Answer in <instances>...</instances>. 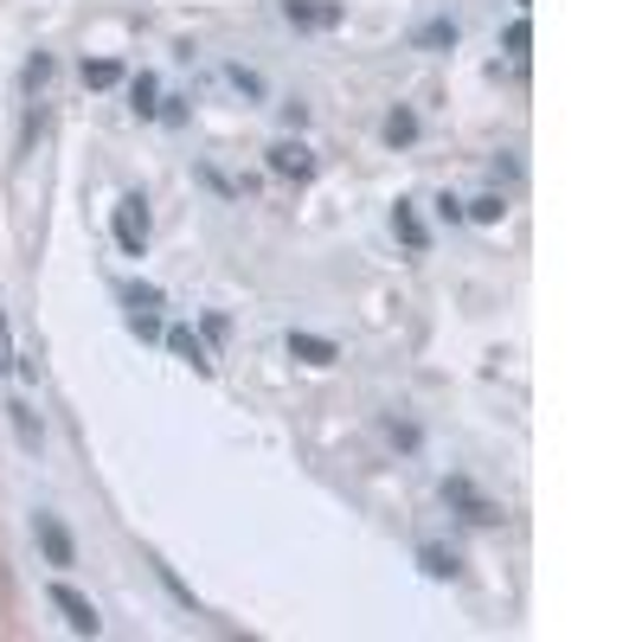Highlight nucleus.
Wrapping results in <instances>:
<instances>
[{"label": "nucleus", "mask_w": 642, "mask_h": 642, "mask_svg": "<svg viewBox=\"0 0 642 642\" xmlns=\"http://www.w3.org/2000/svg\"><path fill=\"white\" fill-rule=\"evenodd\" d=\"M232 84H238L245 97H264V84H257V71H245V65H232Z\"/></svg>", "instance_id": "nucleus-18"}, {"label": "nucleus", "mask_w": 642, "mask_h": 642, "mask_svg": "<svg viewBox=\"0 0 642 642\" xmlns=\"http://www.w3.org/2000/svg\"><path fill=\"white\" fill-rule=\"evenodd\" d=\"M290 20L308 26V20H335V13H328V7H308V0H290Z\"/></svg>", "instance_id": "nucleus-17"}, {"label": "nucleus", "mask_w": 642, "mask_h": 642, "mask_svg": "<svg viewBox=\"0 0 642 642\" xmlns=\"http://www.w3.org/2000/svg\"><path fill=\"white\" fill-rule=\"evenodd\" d=\"M424 46H456V26H424Z\"/></svg>", "instance_id": "nucleus-19"}, {"label": "nucleus", "mask_w": 642, "mask_h": 642, "mask_svg": "<svg viewBox=\"0 0 642 642\" xmlns=\"http://www.w3.org/2000/svg\"><path fill=\"white\" fill-rule=\"evenodd\" d=\"M393 225H398V238H405V245H411V250H424V245H431V238H424V225H418V212H411V206H405V199H398Z\"/></svg>", "instance_id": "nucleus-9"}, {"label": "nucleus", "mask_w": 642, "mask_h": 642, "mask_svg": "<svg viewBox=\"0 0 642 642\" xmlns=\"http://www.w3.org/2000/svg\"><path fill=\"white\" fill-rule=\"evenodd\" d=\"M51 604L65 610V623H71L78 637H97V630H103L97 604H91V597H78V592H71V585H51Z\"/></svg>", "instance_id": "nucleus-3"}, {"label": "nucleus", "mask_w": 642, "mask_h": 642, "mask_svg": "<svg viewBox=\"0 0 642 642\" xmlns=\"http://www.w3.org/2000/svg\"><path fill=\"white\" fill-rule=\"evenodd\" d=\"M270 174H290V180H308V174H315V154L302 149V142H277V149H270Z\"/></svg>", "instance_id": "nucleus-4"}, {"label": "nucleus", "mask_w": 642, "mask_h": 642, "mask_svg": "<svg viewBox=\"0 0 642 642\" xmlns=\"http://www.w3.org/2000/svg\"><path fill=\"white\" fill-rule=\"evenodd\" d=\"M167 347H174V353H180L194 373H212V360H206V347L194 341V328H167Z\"/></svg>", "instance_id": "nucleus-7"}, {"label": "nucleus", "mask_w": 642, "mask_h": 642, "mask_svg": "<svg viewBox=\"0 0 642 642\" xmlns=\"http://www.w3.org/2000/svg\"><path fill=\"white\" fill-rule=\"evenodd\" d=\"M501 46L514 51V58H527V51H534V20H527V13H521V20H514V26H507V33H501Z\"/></svg>", "instance_id": "nucleus-11"}, {"label": "nucleus", "mask_w": 642, "mask_h": 642, "mask_svg": "<svg viewBox=\"0 0 642 642\" xmlns=\"http://www.w3.org/2000/svg\"><path fill=\"white\" fill-rule=\"evenodd\" d=\"M463 212H469V219H482V225H494V219L507 212V199H501V194H482V199H469Z\"/></svg>", "instance_id": "nucleus-13"}, {"label": "nucleus", "mask_w": 642, "mask_h": 642, "mask_svg": "<svg viewBox=\"0 0 642 642\" xmlns=\"http://www.w3.org/2000/svg\"><path fill=\"white\" fill-rule=\"evenodd\" d=\"M418 559H424V572H431V579H456V552H444V546H424Z\"/></svg>", "instance_id": "nucleus-12"}, {"label": "nucleus", "mask_w": 642, "mask_h": 642, "mask_svg": "<svg viewBox=\"0 0 642 642\" xmlns=\"http://www.w3.org/2000/svg\"><path fill=\"white\" fill-rule=\"evenodd\" d=\"M290 353L315 360V366H328V360H335V341H322V335H290Z\"/></svg>", "instance_id": "nucleus-8"}, {"label": "nucleus", "mask_w": 642, "mask_h": 642, "mask_svg": "<svg viewBox=\"0 0 642 642\" xmlns=\"http://www.w3.org/2000/svg\"><path fill=\"white\" fill-rule=\"evenodd\" d=\"M116 245H122V257H142V245H149V206L136 194L116 206Z\"/></svg>", "instance_id": "nucleus-1"}, {"label": "nucleus", "mask_w": 642, "mask_h": 642, "mask_svg": "<svg viewBox=\"0 0 642 642\" xmlns=\"http://www.w3.org/2000/svg\"><path fill=\"white\" fill-rule=\"evenodd\" d=\"M0 373H20V360H13V328H7V315H0Z\"/></svg>", "instance_id": "nucleus-15"}, {"label": "nucleus", "mask_w": 642, "mask_h": 642, "mask_svg": "<svg viewBox=\"0 0 642 642\" xmlns=\"http://www.w3.org/2000/svg\"><path fill=\"white\" fill-rule=\"evenodd\" d=\"M129 97H136L142 116H154V78H136V84H129Z\"/></svg>", "instance_id": "nucleus-16"}, {"label": "nucleus", "mask_w": 642, "mask_h": 642, "mask_svg": "<svg viewBox=\"0 0 642 642\" xmlns=\"http://www.w3.org/2000/svg\"><path fill=\"white\" fill-rule=\"evenodd\" d=\"M386 142H393V149L418 142V116H411V109H393V116H386Z\"/></svg>", "instance_id": "nucleus-10"}, {"label": "nucleus", "mask_w": 642, "mask_h": 642, "mask_svg": "<svg viewBox=\"0 0 642 642\" xmlns=\"http://www.w3.org/2000/svg\"><path fill=\"white\" fill-rule=\"evenodd\" d=\"M116 78H122V65H109V58H97V65H84V84H91V91H109Z\"/></svg>", "instance_id": "nucleus-14"}, {"label": "nucleus", "mask_w": 642, "mask_h": 642, "mask_svg": "<svg viewBox=\"0 0 642 642\" xmlns=\"http://www.w3.org/2000/svg\"><path fill=\"white\" fill-rule=\"evenodd\" d=\"M450 501H456V507H469V521H476V527H494V521H501V507H494V501H482V494L469 489V482H450Z\"/></svg>", "instance_id": "nucleus-5"}, {"label": "nucleus", "mask_w": 642, "mask_h": 642, "mask_svg": "<svg viewBox=\"0 0 642 642\" xmlns=\"http://www.w3.org/2000/svg\"><path fill=\"white\" fill-rule=\"evenodd\" d=\"M7 418H13V437H20V450H39V437H46V431H39L33 405H20V398H13V405H7Z\"/></svg>", "instance_id": "nucleus-6"}, {"label": "nucleus", "mask_w": 642, "mask_h": 642, "mask_svg": "<svg viewBox=\"0 0 642 642\" xmlns=\"http://www.w3.org/2000/svg\"><path fill=\"white\" fill-rule=\"evenodd\" d=\"M33 540H39V552H46L51 565H78V546H71V534H65L58 514H39V521H33Z\"/></svg>", "instance_id": "nucleus-2"}]
</instances>
